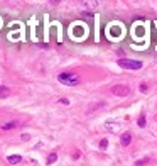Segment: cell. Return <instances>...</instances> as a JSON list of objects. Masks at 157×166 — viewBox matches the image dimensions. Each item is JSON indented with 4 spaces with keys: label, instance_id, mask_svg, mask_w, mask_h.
Listing matches in <instances>:
<instances>
[{
    "label": "cell",
    "instance_id": "1",
    "mask_svg": "<svg viewBox=\"0 0 157 166\" xmlns=\"http://www.w3.org/2000/svg\"><path fill=\"white\" fill-rule=\"evenodd\" d=\"M58 80L63 83V85H68V87H75L80 83V76L75 75V73H61L58 75Z\"/></svg>",
    "mask_w": 157,
    "mask_h": 166
},
{
    "label": "cell",
    "instance_id": "2",
    "mask_svg": "<svg viewBox=\"0 0 157 166\" xmlns=\"http://www.w3.org/2000/svg\"><path fill=\"white\" fill-rule=\"evenodd\" d=\"M118 66H122L125 69H140L142 61H139V59H118Z\"/></svg>",
    "mask_w": 157,
    "mask_h": 166
},
{
    "label": "cell",
    "instance_id": "3",
    "mask_svg": "<svg viewBox=\"0 0 157 166\" xmlns=\"http://www.w3.org/2000/svg\"><path fill=\"white\" fill-rule=\"evenodd\" d=\"M112 93L117 95V97H127L130 93V90H129V87H125V85H115L112 88Z\"/></svg>",
    "mask_w": 157,
    "mask_h": 166
},
{
    "label": "cell",
    "instance_id": "4",
    "mask_svg": "<svg viewBox=\"0 0 157 166\" xmlns=\"http://www.w3.org/2000/svg\"><path fill=\"white\" fill-rule=\"evenodd\" d=\"M130 141H132V134H130V132H125V134H122V137H120V142H122L123 146H129Z\"/></svg>",
    "mask_w": 157,
    "mask_h": 166
},
{
    "label": "cell",
    "instance_id": "5",
    "mask_svg": "<svg viewBox=\"0 0 157 166\" xmlns=\"http://www.w3.org/2000/svg\"><path fill=\"white\" fill-rule=\"evenodd\" d=\"M21 156L19 154H14V156H9V163L10 165H17V163H21Z\"/></svg>",
    "mask_w": 157,
    "mask_h": 166
},
{
    "label": "cell",
    "instance_id": "6",
    "mask_svg": "<svg viewBox=\"0 0 157 166\" xmlns=\"http://www.w3.org/2000/svg\"><path fill=\"white\" fill-rule=\"evenodd\" d=\"M9 93H10V92H9L7 87H0V97H2V98H4V97H9Z\"/></svg>",
    "mask_w": 157,
    "mask_h": 166
},
{
    "label": "cell",
    "instance_id": "7",
    "mask_svg": "<svg viewBox=\"0 0 157 166\" xmlns=\"http://www.w3.org/2000/svg\"><path fill=\"white\" fill-rule=\"evenodd\" d=\"M56 159H58V154H56V152H51V154H49V158H48V165H53Z\"/></svg>",
    "mask_w": 157,
    "mask_h": 166
},
{
    "label": "cell",
    "instance_id": "8",
    "mask_svg": "<svg viewBox=\"0 0 157 166\" xmlns=\"http://www.w3.org/2000/svg\"><path fill=\"white\" fill-rule=\"evenodd\" d=\"M137 124H139V127H144V125H145V115H140Z\"/></svg>",
    "mask_w": 157,
    "mask_h": 166
},
{
    "label": "cell",
    "instance_id": "9",
    "mask_svg": "<svg viewBox=\"0 0 157 166\" xmlns=\"http://www.w3.org/2000/svg\"><path fill=\"white\" fill-rule=\"evenodd\" d=\"M107 146H108V141H107V139H102V141H100V147H102V149H107Z\"/></svg>",
    "mask_w": 157,
    "mask_h": 166
},
{
    "label": "cell",
    "instance_id": "10",
    "mask_svg": "<svg viewBox=\"0 0 157 166\" xmlns=\"http://www.w3.org/2000/svg\"><path fill=\"white\" fill-rule=\"evenodd\" d=\"M12 127H15V122H9V124H5L2 129H5V131H9V129H12Z\"/></svg>",
    "mask_w": 157,
    "mask_h": 166
},
{
    "label": "cell",
    "instance_id": "11",
    "mask_svg": "<svg viewBox=\"0 0 157 166\" xmlns=\"http://www.w3.org/2000/svg\"><path fill=\"white\" fill-rule=\"evenodd\" d=\"M140 92H142V93H145V92H147V85H145V83H142V85H140Z\"/></svg>",
    "mask_w": 157,
    "mask_h": 166
},
{
    "label": "cell",
    "instance_id": "12",
    "mask_svg": "<svg viewBox=\"0 0 157 166\" xmlns=\"http://www.w3.org/2000/svg\"><path fill=\"white\" fill-rule=\"evenodd\" d=\"M147 161H149V159H142V161H137L135 166H140V165H144V163H147Z\"/></svg>",
    "mask_w": 157,
    "mask_h": 166
},
{
    "label": "cell",
    "instance_id": "13",
    "mask_svg": "<svg viewBox=\"0 0 157 166\" xmlns=\"http://www.w3.org/2000/svg\"><path fill=\"white\" fill-rule=\"evenodd\" d=\"M61 104H64V105H68V104H69V100H68V98H61Z\"/></svg>",
    "mask_w": 157,
    "mask_h": 166
}]
</instances>
